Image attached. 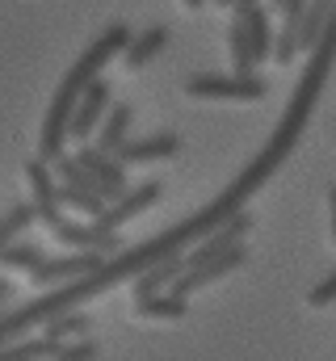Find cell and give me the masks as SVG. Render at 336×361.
<instances>
[{
  "mask_svg": "<svg viewBox=\"0 0 336 361\" xmlns=\"http://www.w3.org/2000/svg\"><path fill=\"white\" fill-rule=\"evenodd\" d=\"M131 42V30L126 25H105L88 47L80 51V59L68 68V76L59 80V89L51 92V105H47V118H42V130H38V156L42 164H55L64 156V143H68V122H72V109L80 101V92L101 80V68L109 59H118Z\"/></svg>",
  "mask_w": 336,
  "mask_h": 361,
  "instance_id": "cell-1",
  "label": "cell"
},
{
  "mask_svg": "<svg viewBox=\"0 0 336 361\" xmlns=\"http://www.w3.org/2000/svg\"><path fill=\"white\" fill-rule=\"evenodd\" d=\"M185 92L198 97V101H260L269 85L252 72V76H193L185 80Z\"/></svg>",
  "mask_w": 336,
  "mask_h": 361,
  "instance_id": "cell-2",
  "label": "cell"
},
{
  "mask_svg": "<svg viewBox=\"0 0 336 361\" xmlns=\"http://www.w3.org/2000/svg\"><path fill=\"white\" fill-rule=\"evenodd\" d=\"M25 185H30V206H34V219L38 223H47V231L51 227H59L64 223V206H59V189H55V173H51V164H42V160H30L25 164Z\"/></svg>",
  "mask_w": 336,
  "mask_h": 361,
  "instance_id": "cell-3",
  "label": "cell"
},
{
  "mask_svg": "<svg viewBox=\"0 0 336 361\" xmlns=\"http://www.w3.org/2000/svg\"><path fill=\"white\" fill-rule=\"evenodd\" d=\"M76 164L92 177V185H97V193H101V202H105V206H109V202H118V197L131 189V185H126V169H122L114 156H101L92 143H84L80 152H76Z\"/></svg>",
  "mask_w": 336,
  "mask_h": 361,
  "instance_id": "cell-4",
  "label": "cell"
},
{
  "mask_svg": "<svg viewBox=\"0 0 336 361\" xmlns=\"http://www.w3.org/2000/svg\"><path fill=\"white\" fill-rule=\"evenodd\" d=\"M114 105V92L105 80H92L88 89L80 92V101H76V109H72V122H68V139H76V143H88L92 139V130L101 126V118H105V109Z\"/></svg>",
  "mask_w": 336,
  "mask_h": 361,
  "instance_id": "cell-5",
  "label": "cell"
},
{
  "mask_svg": "<svg viewBox=\"0 0 336 361\" xmlns=\"http://www.w3.org/2000/svg\"><path fill=\"white\" fill-rule=\"evenodd\" d=\"M51 235L59 240V244H68L72 252H97V257H109V252H118V231H109V227H101V223H59V227H51Z\"/></svg>",
  "mask_w": 336,
  "mask_h": 361,
  "instance_id": "cell-6",
  "label": "cell"
},
{
  "mask_svg": "<svg viewBox=\"0 0 336 361\" xmlns=\"http://www.w3.org/2000/svg\"><path fill=\"white\" fill-rule=\"evenodd\" d=\"M101 261L105 257H97V252H72V257H47L38 269L30 273V281L34 286H68V281H80V277H88L92 269H101Z\"/></svg>",
  "mask_w": 336,
  "mask_h": 361,
  "instance_id": "cell-7",
  "label": "cell"
},
{
  "mask_svg": "<svg viewBox=\"0 0 336 361\" xmlns=\"http://www.w3.org/2000/svg\"><path fill=\"white\" fill-rule=\"evenodd\" d=\"M160 180H148V185H135V189H126L118 202H109L105 206V214L101 219H92V223H101V227H109V231H118L122 223H131V219H139L148 206H156L160 202Z\"/></svg>",
  "mask_w": 336,
  "mask_h": 361,
  "instance_id": "cell-8",
  "label": "cell"
},
{
  "mask_svg": "<svg viewBox=\"0 0 336 361\" xmlns=\"http://www.w3.org/2000/svg\"><path fill=\"white\" fill-rule=\"evenodd\" d=\"M181 152V139L172 130H160V135H148V139H126L122 152L114 156L122 169L126 164H156V160H172Z\"/></svg>",
  "mask_w": 336,
  "mask_h": 361,
  "instance_id": "cell-9",
  "label": "cell"
},
{
  "mask_svg": "<svg viewBox=\"0 0 336 361\" xmlns=\"http://www.w3.org/2000/svg\"><path fill=\"white\" fill-rule=\"evenodd\" d=\"M131 122H135V109H131L126 101H122V105H109L105 118H101V126L92 130V147H97L101 156H118L122 143L131 139Z\"/></svg>",
  "mask_w": 336,
  "mask_h": 361,
  "instance_id": "cell-10",
  "label": "cell"
},
{
  "mask_svg": "<svg viewBox=\"0 0 336 361\" xmlns=\"http://www.w3.org/2000/svg\"><path fill=\"white\" fill-rule=\"evenodd\" d=\"M269 8L265 4H252V8H240L236 13V21L244 25V34H248L252 42V55H256V63H265L269 55H273V25H269Z\"/></svg>",
  "mask_w": 336,
  "mask_h": 361,
  "instance_id": "cell-11",
  "label": "cell"
},
{
  "mask_svg": "<svg viewBox=\"0 0 336 361\" xmlns=\"http://www.w3.org/2000/svg\"><path fill=\"white\" fill-rule=\"evenodd\" d=\"M168 34L164 25H152V30H143V34H131V42H126V51H122V63L131 68V72H139V68H148L160 51L168 47Z\"/></svg>",
  "mask_w": 336,
  "mask_h": 361,
  "instance_id": "cell-12",
  "label": "cell"
},
{
  "mask_svg": "<svg viewBox=\"0 0 336 361\" xmlns=\"http://www.w3.org/2000/svg\"><path fill=\"white\" fill-rule=\"evenodd\" d=\"M176 277H181V257H168V261H160V265H152V269H143L135 277L131 298H135V302L156 298V294H164V286H172Z\"/></svg>",
  "mask_w": 336,
  "mask_h": 361,
  "instance_id": "cell-13",
  "label": "cell"
},
{
  "mask_svg": "<svg viewBox=\"0 0 336 361\" xmlns=\"http://www.w3.org/2000/svg\"><path fill=\"white\" fill-rule=\"evenodd\" d=\"M42 328H47L42 341H51V345H72V341H84V336L92 332V319H88L84 311H68V315L47 319Z\"/></svg>",
  "mask_w": 336,
  "mask_h": 361,
  "instance_id": "cell-14",
  "label": "cell"
},
{
  "mask_svg": "<svg viewBox=\"0 0 336 361\" xmlns=\"http://www.w3.org/2000/svg\"><path fill=\"white\" fill-rule=\"evenodd\" d=\"M332 21V0H307L303 8V30H299V51H311Z\"/></svg>",
  "mask_w": 336,
  "mask_h": 361,
  "instance_id": "cell-15",
  "label": "cell"
},
{
  "mask_svg": "<svg viewBox=\"0 0 336 361\" xmlns=\"http://www.w3.org/2000/svg\"><path fill=\"white\" fill-rule=\"evenodd\" d=\"M34 223H38V219H34V206H30V202L8 206V210L0 214V252H4L8 244H17V240H21Z\"/></svg>",
  "mask_w": 336,
  "mask_h": 361,
  "instance_id": "cell-16",
  "label": "cell"
},
{
  "mask_svg": "<svg viewBox=\"0 0 336 361\" xmlns=\"http://www.w3.org/2000/svg\"><path fill=\"white\" fill-rule=\"evenodd\" d=\"M181 315H185V298H176V294H156V298L135 302V319H148V324H168Z\"/></svg>",
  "mask_w": 336,
  "mask_h": 361,
  "instance_id": "cell-17",
  "label": "cell"
},
{
  "mask_svg": "<svg viewBox=\"0 0 336 361\" xmlns=\"http://www.w3.org/2000/svg\"><path fill=\"white\" fill-rule=\"evenodd\" d=\"M42 261H47V252H42L34 240H17V244H8V248L0 252V265H4V269H21V273H34Z\"/></svg>",
  "mask_w": 336,
  "mask_h": 361,
  "instance_id": "cell-18",
  "label": "cell"
},
{
  "mask_svg": "<svg viewBox=\"0 0 336 361\" xmlns=\"http://www.w3.org/2000/svg\"><path fill=\"white\" fill-rule=\"evenodd\" d=\"M227 51H232L236 76H252L256 72V55H252V42H248V34H244L240 21H232V30H227Z\"/></svg>",
  "mask_w": 336,
  "mask_h": 361,
  "instance_id": "cell-19",
  "label": "cell"
},
{
  "mask_svg": "<svg viewBox=\"0 0 336 361\" xmlns=\"http://www.w3.org/2000/svg\"><path fill=\"white\" fill-rule=\"evenodd\" d=\"M55 349L59 345H51V341H13L0 349V361H51Z\"/></svg>",
  "mask_w": 336,
  "mask_h": 361,
  "instance_id": "cell-20",
  "label": "cell"
},
{
  "mask_svg": "<svg viewBox=\"0 0 336 361\" xmlns=\"http://www.w3.org/2000/svg\"><path fill=\"white\" fill-rule=\"evenodd\" d=\"M51 361H97V345H92V341H72V345H59Z\"/></svg>",
  "mask_w": 336,
  "mask_h": 361,
  "instance_id": "cell-21",
  "label": "cell"
},
{
  "mask_svg": "<svg viewBox=\"0 0 336 361\" xmlns=\"http://www.w3.org/2000/svg\"><path fill=\"white\" fill-rule=\"evenodd\" d=\"M307 302L311 307H332L336 302V269L320 281V286H311V294H307Z\"/></svg>",
  "mask_w": 336,
  "mask_h": 361,
  "instance_id": "cell-22",
  "label": "cell"
},
{
  "mask_svg": "<svg viewBox=\"0 0 336 361\" xmlns=\"http://www.w3.org/2000/svg\"><path fill=\"white\" fill-rule=\"evenodd\" d=\"M13 294H17V290H13V281H8V277H0V307H8V302H13Z\"/></svg>",
  "mask_w": 336,
  "mask_h": 361,
  "instance_id": "cell-23",
  "label": "cell"
},
{
  "mask_svg": "<svg viewBox=\"0 0 336 361\" xmlns=\"http://www.w3.org/2000/svg\"><path fill=\"white\" fill-rule=\"evenodd\" d=\"M328 214H332V244H336V185L328 189Z\"/></svg>",
  "mask_w": 336,
  "mask_h": 361,
  "instance_id": "cell-24",
  "label": "cell"
},
{
  "mask_svg": "<svg viewBox=\"0 0 336 361\" xmlns=\"http://www.w3.org/2000/svg\"><path fill=\"white\" fill-rule=\"evenodd\" d=\"M202 4H206V0H185V8H202Z\"/></svg>",
  "mask_w": 336,
  "mask_h": 361,
  "instance_id": "cell-25",
  "label": "cell"
},
{
  "mask_svg": "<svg viewBox=\"0 0 336 361\" xmlns=\"http://www.w3.org/2000/svg\"><path fill=\"white\" fill-rule=\"evenodd\" d=\"M215 4H219V8H232V4H236V0H215Z\"/></svg>",
  "mask_w": 336,
  "mask_h": 361,
  "instance_id": "cell-26",
  "label": "cell"
},
{
  "mask_svg": "<svg viewBox=\"0 0 336 361\" xmlns=\"http://www.w3.org/2000/svg\"><path fill=\"white\" fill-rule=\"evenodd\" d=\"M0 311H4V307H0Z\"/></svg>",
  "mask_w": 336,
  "mask_h": 361,
  "instance_id": "cell-27",
  "label": "cell"
}]
</instances>
